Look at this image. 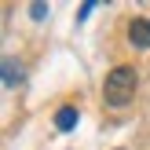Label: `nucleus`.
Instances as JSON below:
<instances>
[{
    "mask_svg": "<svg viewBox=\"0 0 150 150\" xmlns=\"http://www.w3.org/2000/svg\"><path fill=\"white\" fill-rule=\"evenodd\" d=\"M128 44L132 48H150V18H132L128 22Z\"/></svg>",
    "mask_w": 150,
    "mask_h": 150,
    "instance_id": "2",
    "label": "nucleus"
},
{
    "mask_svg": "<svg viewBox=\"0 0 150 150\" xmlns=\"http://www.w3.org/2000/svg\"><path fill=\"white\" fill-rule=\"evenodd\" d=\"M136 88H139V73L132 66H114L103 81V99L106 106H128L136 99Z\"/></svg>",
    "mask_w": 150,
    "mask_h": 150,
    "instance_id": "1",
    "label": "nucleus"
},
{
    "mask_svg": "<svg viewBox=\"0 0 150 150\" xmlns=\"http://www.w3.org/2000/svg\"><path fill=\"white\" fill-rule=\"evenodd\" d=\"M77 121H81V110H77V106H59V110H55V128H59V132H73Z\"/></svg>",
    "mask_w": 150,
    "mask_h": 150,
    "instance_id": "3",
    "label": "nucleus"
},
{
    "mask_svg": "<svg viewBox=\"0 0 150 150\" xmlns=\"http://www.w3.org/2000/svg\"><path fill=\"white\" fill-rule=\"evenodd\" d=\"M29 15H33L37 22H40V18H48V4H33V7H29Z\"/></svg>",
    "mask_w": 150,
    "mask_h": 150,
    "instance_id": "5",
    "label": "nucleus"
},
{
    "mask_svg": "<svg viewBox=\"0 0 150 150\" xmlns=\"http://www.w3.org/2000/svg\"><path fill=\"white\" fill-rule=\"evenodd\" d=\"M4 84H7V88H15V84H18V70H15V62H11V59L4 62Z\"/></svg>",
    "mask_w": 150,
    "mask_h": 150,
    "instance_id": "4",
    "label": "nucleus"
}]
</instances>
